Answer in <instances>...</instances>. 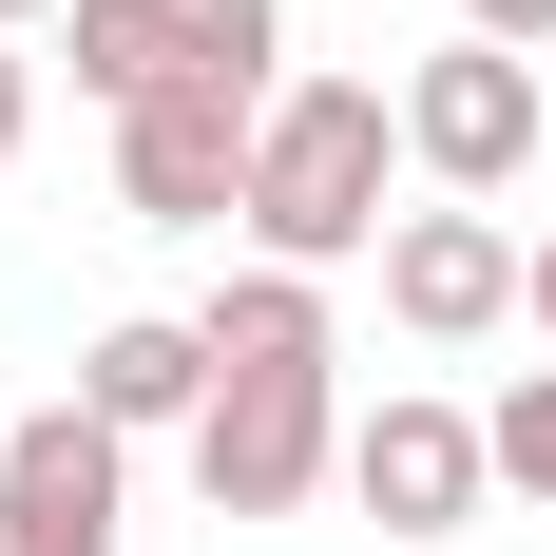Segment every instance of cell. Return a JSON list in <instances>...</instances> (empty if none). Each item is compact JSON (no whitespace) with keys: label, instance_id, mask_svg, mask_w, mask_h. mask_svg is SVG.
<instances>
[{"label":"cell","instance_id":"8992f818","mask_svg":"<svg viewBox=\"0 0 556 556\" xmlns=\"http://www.w3.org/2000/svg\"><path fill=\"white\" fill-rule=\"evenodd\" d=\"M403 154H422V192L500 212L518 173H538V58H500V39H442L422 77H403Z\"/></svg>","mask_w":556,"mask_h":556},{"label":"cell","instance_id":"277c9868","mask_svg":"<svg viewBox=\"0 0 556 556\" xmlns=\"http://www.w3.org/2000/svg\"><path fill=\"white\" fill-rule=\"evenodd\" d=\"M250 154H269V97L250 77H173V97L115 115V212L135 230H250Z\"/></svg>","mask_w":556,"mask_h":556},{"label":"cell","instance_id":"3957f363","mask_svg":"<svg viewBox=\"0 0 556 556\" xmlns=\"http://www.w3.org/2000/svg\"><path fill=\"white\" fill-rule=\"evenodd\" d=\"M77 97L135 115L173 97V77H250V97H288V0H77Z\"/></svg>","mask_w":556,"mask_h":556},{"label":"cell","instance_id":"52a82bcc","mask_svg":"<svg viewBox=\"0 0 556 556\" xmlns=\"http://www.w3.org/2000/svg\"><path fill=\"white\" fill-rule=\"evenodd\" d=\"M115 500H135V442L97 403H20L0 422V556H115Z\"/></svg>","mask_w":556,"mask_h":556},{"label":"cell","instance_id":"5bb4252c","mask_svg":"<svg viewBox=\"0 0 556 556\" xmlns=\"http://www.w3.org/2000/svg\"><path fill=\"white\" fill-rule=\"evenodd\" d=\"M20 20H58V0H0V39H20Z\"/></svg>","mask_w":556,"mask_h":556},{"label":"cell","instance_id":"30bf717a","mask_svg":"<svg viewBox=\"0 0 556 556\" xmlns=\"http://www.w3.org/2000/svg\"><path fill=\"white\" fill-rule=\"evenodd\" d=\"M480 442H500V500H538V518H556V365H518V384L480 403Z\"/></svg>","mask_w":556,"mask_h":556},{"label":"cell","instance_id":"4fadbf2b","mask_svg":"<svg viewBox=\"0 0 556 556\" xmlns=\"http://www.w3.org/2000/svg\"><path fill=\"white\" fill-rule=\"evenodd\" d=\"M518 327H538V345H556V230H538V288H518Z\"/></svg>","mask_w":556,"mask_h":556},{"label":"cell","instance_id":"7a4b0ae2","mask_svg":"<svg viewBox=\"0 0 556 556\" xmlns=\"http://www.w3.org/2000/svg\"><path fill=\"white\" fill-rule=\"evenodd\" d=\"M403 77H288L269 97V154H250V250L269 269H345V250H384V192H403Z\"/></svg>","mask_w":556,"mask_h":556},{"label":"cell","instance_id":"5b68a950","mask_svg":"<svg viewBox=\"0 0 556 556\" xmlns=\"http://www.w3.org/2000/svg\"><path fill=\"white\" fill-rule=\"evenodd\" d=\"M345 500L384 518L403 556H442L460 518L500 500V442H480V403H442V384H384L365 422H345Z\"/></svg>","mask_w":556,"mask_h":556},{"label":"cell","instance_id":"6da1fadb","mask_svg":"<svg viewBox=\"0 0 556 556\" xmlns=\"http://www.w3.org/2000/svg\"><path fill=\"white\" fill-rule=\"evenodd\" d=\"M212 327V422H192V500L212 518H307L345 480V345H327V269H250L192 307Z\"/></svg>","mask_w":556,"mask_h":556},{"label":"cell","instance_id":"7c38bea8","mask_svg":"<svg viewBox=\"0 0 556 556\" xmlns=\"http://www.w3.org/2000/svg\"><path fill=\"white\" fill-rule=\"evenodd\" d=\"M20 115H39V58L0 39V173H20Z\"/></svg>","mask_w":556,"mask_h":556},{"label":"cell","instance_id":"9c48e42d","mask_svg":"<svg viewBox=\"0 0 556 556\" xmlns=\"http://www.w3.org/2000/svg\"><path fill=\"white\" fill-rule=\"evenodd\" d=\"M77 403H97L115 442H192V422H212V327H192V307L97 327V345H77Z\"/></svg>","mask_w":556,"mask_h":556},{"label":"cell","instance_id":"ba28073f","mask_svg":"<svg viewBox=\"0 0 556 556\" xmlns=\"http://www.w3.org/2000/svg\"><path fill=\"white\" fill-rule=\"evenodd\" d=\"M518 288H538V250H518L500 212H460V192H422V212L384 230V307H403L422 345H500Z\"/></svg>","mask_w":556,"mask_h":556},{"label":"cell","instance_id":"8fae6325","mask_svg":"<svg viewBox=\"0 0 556 556\" xmlns=\"http://www.w3.org/2000/svg\"><path fill=\"white\" fill-rule=\"evenodd\" d=\"M460 39H500V58H556V0H460Z\"/></svg>","mask_w":556,"mask_h":556}]
</instances>
